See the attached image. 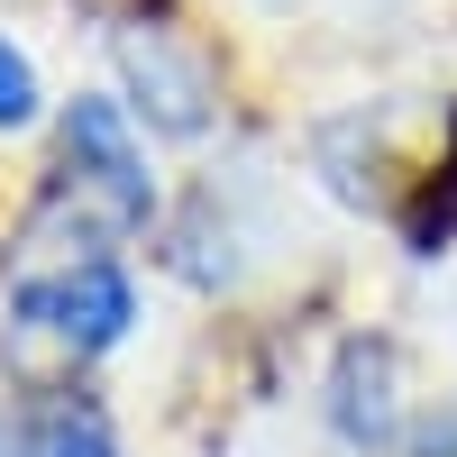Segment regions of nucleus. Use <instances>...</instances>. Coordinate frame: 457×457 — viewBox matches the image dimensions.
I'll use <instances>...</instances> for the list:
<instances>
[{
    "label": "nucleus",
    "mask_w": 457,
    "mask_h": 457,
    "mask_svg": "<svg viewBox=\"0 0 457 457\" xmlns=\"http://www.w3.org/2000/svg\"><path fill=\"white\" fill-rule=\"evenodd\" d=\"M0 457H37V439H28L19 421H0Z\"/></svg>",
    "instance_id": "nucleus-7"
},
{
    "label": "nucleus",
    "mask_w": 457,
    "mask_h": 457,
    "mask_svg": "<svg viewBox=\"0 0 457 457\" xmlns=\"http://www.w3.org/2000/svg\"><path fill=\"white\" fill-rule=\"evenodd\" d=\"M64 193L92 202L101 228H137L156 211V183H146V146L129 137L120 101H73L64 110Z\"/></svg>",
    "instance_id": "nucleus-2"
},
{
    "label": "nucleus",
    "mask_w": 457,
    "mask_h": 457,
    "mask_svg": "<svg viewBox=\"0 0 457 457\" xmlns=\"http://www.w3.org/2000/svg\"><path fill=\"white\" fill-rule=\"evenodd\" d=\"M37 457H120V439H110V421L92 403H55V411H37Z\"/></svg>",
    "instance_id": "nucleus-5"
},
{
    "label": "nucleus",
    "mask_w": 457,
    "mask_h": 457,
    "mask_svg": "<svg viewBox=\"0 0 457 457\" xmlns=\"http://www.w3.org/2000/svg\"><path fill=\"white\" fill-rule=\"evenodd\" d=\"M329 421L348 448H394L403 439V357L394 338H348V357L329 375Z\"/></svg>",
    "instance_id": "nucleus-4"
},
{
    "label": "nucleus",
    "mask_w": 457,
    "mask_h": 457,
    "mask_svg": "<svg viewBox=\"0 0 457 457\" xmlns=\"http://www.w3.org/2000/svg\"><path fill=\"white\" fill-rule=\"evenodd\" d=\"M28 120H37V64H28V46L0 37V129H28Z\"/></svg>",
    "instance_id": "nucleus-6"
},
{
    "label": "nucleus",
    "mask_w": 457,
    "mask_h": 457,
    "mask_svg": "<svg viewBox=\"0 0 457 457\" xmlns=\"http://www.w3.org/2000/svg\"><path fill=\"white\" fill-rule=\"evenodd\" d=\"M129 320H137V293H129L120 265H101V256L64 265V275H28L19 302H10V338H46L64 375L83 357H101V348H120Z\"/></svg>",
    "instance_id": "nucleus-1"
},
{
    "label": "nucleus",
    "mask_w": 457,
    "mask_h": 457,
    "mask_svg": "<svg viewBox=\"0 0 457 457\" xmlns=\"http://www.w3.org/2000/svg\"><path fill=\"white\" fill-rule=\"evenodd\" d=\"M120 73H129V92H137V110L156 129L193 137L211 120V64L183 46L174 28H120Z\"/></svg>",
    "instance_id": "nucleus-3"
}]
</instances>
